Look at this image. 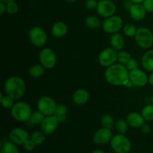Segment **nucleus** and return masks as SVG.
Segmentation results:
<instances>
[{
    "mask_svg": "<svg viewBox=\"0 0 153 153\" xmlns=\"http://www.w3.org/2000/svg\"><path fill=\"white\" fill-rule=\"evenodd\" d=\"M98 2L97 0H87L85 1V7L88 10H94L97 9V5H98Z\"/></svg>",
    "mask_w": 153,
    "mask_h": 153,
    "instance_id": "c9c22d12",
    "label": "nucleus"
},
{
    "mask_svg": "<svg viewBox=\"0 0 153 153\" xmlns=\"http://www.w3.org/2000/svg\"><path fill=\"white\" fill-rule=\"evenodd\" d=\"M134 39L137 46L141 49H149L153 45V33L146 27L137 28Z\"/></svg>",
    "mask_w": 153,
    "mask_h": 153,
    "instance_id": "39448f33",
    "label": "nucleus"
},
{
    "mask_svg": "<svg viewBox=\"0 0 153 153\" xmlns=\"http://www.w3.org/2000/svg\"><path fill=\"white\" fill-rule=\"evenodd\" d=\"M7 5V9H6V12L9 14H15L18 12V4L14 1H10L6 4Z\"/></svg>",
    "mask_w": 153,
    "mask_h": 153,
    "instance_id": "72a5a7b5",
    "label": "nucleus"
},
{
    "mask_svg": "<svg viewBox=\"0 0 153 153\" xmlns=\"http://www.w3.org/2000/svg\"><path fill=\"white\" fill-rule=\"evenodd\" d=\"M40 64L47 70L52 69L57 62V56L54 50L50 48H44L39 54Z\"/></svg>",
    "mask_w": 153,
    "mask_h": 153,
    "instance_id": "1a4fd4ad",
    "label": "nucleus"
},
{
    "mask_svg": "<svg viewBox=\"0 0 153 153\" xmlns=\"http://www.w3.org/2000/svg\"><path fill=\"white\" fill-rule=\"evenodd\" d=\"M46 135L43 131H35L30 135V139L35 143L36 146H40L46 140Z\"/></svg>",
    "mask_w": 153,
    "mask_h": 153,
    "instance_id": "a878e982",
    "label": "nucleus"
},
{
    "mask_svg": "<svg viewBox=\"0 0 153 153\" xmlns=\"http://www.w3.org/2000/svg\"><path fill=\"white\" fill-rule=\"evenodd\" d=\"M85 24H86V25L88 28H92V29L98 28L102 25L100 19L97 16H94V15L88 16L85 19Z\"/></svg>",
    "mask_w": 153,
    "mask_h": 153,
    "instance_id": "bb28decb",
    "label": "nucleus"
},
{
    "mask_svg": "<svg viewBox=\"0 0 153 153\" xmlns=\"http://www.w3.org/2000/svg\"><path fill=\"white\" fill-rule=\"evenodd\" d=\"M46 69L40 64H36L31 66L28 70V73L30 76L34 79H37L43 76L45 73Z\"/></svg>",
    "mask_w": 153,
    "mask_h": 153,
    "instance_id": "5701e85b",
    "label": "nucleus"
},
{
    "mask_svg": "<svg viewBox=\"0 0 153 153\" xmlns=\"http://www.w3.org/2000/svg\"><path fill=\"white\" fill-rule=\"evenodd\" d=\"M90 99V94L87 90L79 88L76 90L73 94L72 100L73 102L77 106H82L86 104Z\"/></svg>",
    "mask_w": 153,
    "mask_h": 153,
    "instance_id": "f3484780",
    "label": "nucleus"
},
{
    "mask_svg": "<svg viewBox=\"0 0 153 153\" xmlns=\"http://www.w3.org/2000/svg\"><path fill=\"white\" fill-rule=\"evenodd\" d=\"M126 120L128 126L132 128H140L145 123V120L141 114L137 112H130L126 117Z\"/></svg>",
    "mask_w": 153,
    "mask_h": 153,
    "instance_id": "a211bd4d",
    "label": "nucleus"
},
{
    "mask_svg": "<svg viewBox=\"0 0 153 153\" xmlns=\"http://www.w3.org/2000/svg\"><path fill=\"white\" fill-rule=\"evenodd\" d=\"M101 125L104 128L113 129L114 128L115 121L114 117L110 114H105L101 118Z\"/></svg>",
    "mask_w": 153,
    "mask_h": 153,
    "instance_id": "c85d7f7f",
    "label": "nucleus"
},
{
    "mask_svg": "<svg viewBox=\"0 0 153 153\" xmlns=\"http://www.w3.org/2000/svg\"><path fill=\"white\" fill-rule=\"evenodd\" d=\"M143 69L148 72H153V49H149L143 54L141 58Z\"/></svg>",
    "mask_w": 153,
    "mask_h": 153,
    "instance_id": "412c9836",
    "label": "nucleus"
},
{
    "mask_svg": "<svg viewBox=\"0 0 153 153\" xmlns=\"http://www.w3.org/2000/svg\"><path fill=\"white\" fill-rule=\"evenodd\" d=\"M116 10V5L111 0H101L98 2V5L97 7L98 14L104 18L114 16Z\"/></svg>",
    "mask_w": 153,
    "mask_h": 153,
    "instance_id": "9b49d317",
    "label": "nucleus"
},
{
    "mask_svg": "<svg viewBox=\"0 0 153 153\" xmlns=\"http://www.w3.org/2000/svg\"><path fill=\"white\" fill-rule=\"evenodd\" d=\"M102 27L104 31L108 34H114L119 32L123 27V21L120 16H111L105 18L102 23Z\"/></svg>",
    "mask_w": 153,
    "mask_h": 153,
    "instance_id": "0eeeda50",
    "label": "nucleus"
},
{
    "mask_svg": "<svg viewBox=\"0 0 153 153\" xmlns=\"http://www.w3.org/2000/svg\"><path fill=\"white\" fill-rule=\"evenodd\" d=\"M59 123V120L55 114L46 116L40 124L41 131H43L46 135L53 134L58 128Z\"/></svg>",
    "mask_w": 153,
    "mask_h": 153,
    "instance_id": "4468645a",
    "label": "nucleus"
},
{
    "mask_svg": "<svg viewBox=\"0 0 153 153\" xmlns=\"http://www.w3.org/2000/svg\"><path fill=\"white\" fill-rule=\"evenodd\" d=\"M151 102H152V104H153V94H152V97H151Z\"/></svg>",
    "mask_w": 153,
    "mask_h": 153,
    "instance_id": "49530a36",
    "label": "nucleus"
},
{
    "mask_svg": "<svg viewBox=\"0 0 153 153\" xmlns=\"http://www.w3.org/2000/svg\"><path fill=\"white\" fill-rule=\"evenodd\" d=\"M4 92L14 100L20 99L25 94L26 85L23 79L19 76L9 77L4 83Z\"/></svg>",
    "mask_w": 153,
    "mask_h": 153,
    "instance_id": "f03ea898",
    "label": "nucleus"
},
{
    "mask_svg": "<svg viewBox=\"0 0 153 153\" xmlns=\"http://www.w3.org/2000/svg\"><path fill=\"white\" fill-rule=\"evenodd\" d=\"M28 38L32 45L36 47H42L47 42V34L43 28L40 26H34L28 32Z\"/></svg>",
    "mask_w": 153,
    "mask_h": 153,
    "instance_id": "423d86ee",
    "label": "nucleus"
},
{
    "mask_svg": "<svg viewBox=\"0 0 153 153\" xmlns=\"http://www.w3.org/2000/svg\"><path fill=\"white\" fill-rule=\"evenodd\" d=\"M141 114L146 121L153 120V104L146 105L142 109Z\"/></svg>",
    "mask_w": 153,
    "mask_h": 153,
    "instance_id": "7c9ffc66",
    "label": "nucleus"
},
{
    "mask_svg": "<svg viewBox=\"0 0 153 153\" xmlns=\"http://www.w3.org/2000/svg\"><path fill=\"white\" fill-rule=\"evenodd\" d=\"M29 138L28 131L20 127L13 128L9 133V140L16 145H23Z\"/></svg>",
    "mask_w": 153,
    "mask_h": 153,
    "instance_id": "ddd939ff",
    "label": "nucleus"
},
{
    "mask_svg": "<svg viewBox=\"0 0 153 153\" xmlns=\"http://www.w3.org/2000/svg\"><path fill=\"white\" fill-rule=\"evenodd\" d=\"M123 33L126 34V36L132 37L135 36L137 28L132 23H127L123 27Z\"/></svg>",
    "mask_w": 153,
    "mask_h": 153,
    "instance_id": "2f4dec72",
    "label": "nucleus"
},
{
    "mask_svg": "<svg viewBox=\"0 0 153 153\" xmlns=\"http://www.w3.org/2000/svg\"><path fill=\"white\" fill-rule=\"evenodd\" d=\"M130 16L135 21H140L146 16V10L141 3H132L129 8Z\"/></svg>",
    "mask_w": 153,
    "mask_h": 153,
    "instance_id": "dca6fc26",
    "label": "nucleus"
},
{
    "mask_svg": "<svg viewBox=\"0 0 153 153\" xmlns=\"http://www.w3.org/2000/svg\"><path fill=\"white\" fill-rule=\"evenodd\" d=\"M1 153H19V151L17 145L10 140H5L1 143Z\"/></svg>",
    "mask_w": 153,
    "mask_h": 153,
    "instance_id": "393cba45",
    "label": "nucleus"
},
{
    "mask_svg": "<svg viewBox=\"0 0 153 153\" xmlns=\"http://www.w3.org/2000/svg\"><path fill=\"white\" fill-rule=\"evenodd\" d=\"M10 114L16 121L28 122L32 111L28 103L24 102H18L15 103L10 109Z\"/></svg>",
    "mask_w": 153,
    "mask_h": 153,
    "instance_id": "7ed1b4c3",
    "label": "nucleus"
},
{
    "mask_svg": "<svg viewBox=\"0 0 153 153\" xmlns=\"http://www.w3.org/2000/svg\"><path fill=\"white\" fill-rule=\"evenodd\" d=\"M65 1H67V2L72 3V2H74V1H76V0H65Z\"/></svg>",
    "mask_w": 153,
    "mask_h": 153,
    "instance_id": "a18cd8bd",
    "label": "nucleus"
},
{
    "mask_svg": "<svg viewBox=\"0 0 153 153\" xmlns=\"http://www.w3.org/2000/svg\"><path fill=\"white\" fill-rule=\"evenodd\" d=\"M129 71L125 65L114 64L113 65L107 67L105 73V78L106 82L113 86H124L126 82L128 80Z\"/></svg>",
    "mask_w": 153,
    "mask_h": 153,
    "instance_id": "f257e3e1",
    "label": "nucleus"
},
{
    "mask_svg": "<svg viewBox=\"0 0 153 153\" xmlns=\"http://www.w3.org/2000/svg\"><path fill=\"white\" fill-rule=\"evenodd\" d=\"M140 131H141L142 133L143 134H149L151 131V127L149 124L144 123L141 127H140Z\"/></svg>",
    "mask_w": 153,
    "mask_h": 153,
    "instance_id": "58836bf2",
    "label": "nucleus"
},
{
    "mask_svg": "<svg viewBox=\"0 0 153 153\" xmlns=\"http://www.w3.org/2000/svg\"><path fill=\"white\" fill-rule=\"evenodd\" d=\"M68 112V107L64 103L57 104L55 115L57 117L60 123H64L67 120V114Z\"/></svg>",
    "mask_w": 153,
    "mask_h": 153,
    "instance_id": "4be33fe9",
    "label": "nucleus"
},
{
    "mask_svg": "<svg viewBox=\"0 0 153 153\" xmlns=\"http://www.w3.org/2000/svg\"><path fill=\"white\" fill-rule=\"evenodd\" d=\"M110 144L111 149L116 153H128L131 149V141L125 134H117L114 135Z\"/></svg>",
    "mask_w": 153,
    "mask_h": 153,
    "instance_id": "20e7f679",
    "label": "nucleus"
},
{
    "mask_svg": "<svg viewBox=\"0 0 153 153\" xmlns=\"http://www.w3.org/2000/svg\"><path fill=\"white\" fill-rule=\"evenodd\" d=\"M126 68L128 69V71H131V70H135V69L138 68V62H137V60H135L134 58H131L129 60L128 63L126 65Z\"/></svg>",
    "mask_w": 153,
    "mask_h": 153,
    "instance_id": "f704fd0d",
    "label": "nucleus"
},
{
    "mask_svg": "<svg viewBox=\"0 0 153 153\" xmlns=\"http://www.w3.org/2000/svg\"><path fill=\"white\" fill-rule=\"evenodd\" d=\"M0 102L4 108L11 109L13 106L14 103V99L12 98L9 95L6 94L5 96H3L2 94H0Z\"/></svg>",
    "mask_w": 153,
    "mask_h": 153,
    "instance_id": "cd10ccee",
    "label": "nucleus"
},
{
    "mask_svg": "<svg viewBox=\"0 0 153 153\" xmlns=\"http://www.w3.org/2000/svg\"><path fill=\"white\" fill-rule=\"evenodd\" d=\"M112 129L102 127L101 128L96 131L93 136V140L94 143L98 145H104L110 143L113 137Z\"/></svg>",
    "mask_w": 153,
    "mask_h": 153,
    "instance_id": "2eb2a0df",
    "label": "nucleus"
},
{
    "mask_svg": "<svg viewBox=\"0 0 153 153\" xmlns=\"http://www.w3.org/2000/svg\"><path fill=\"white\" fill-rule=\"evenodd\" d=\"M128 1H130L131 2H132V3H141L142 4L144 0H128Z\"/></svg>",
    "mask_w": 153,
    "mask_h": 153,
    "instance_id": "79ce46f5",
    "label": "nucleus"
},
{
    "mask_svg": "<svg viewBox=\"0 0 153 153\" xmlns=\"http://www.w3.org/2000/svg\"><path fill=\"white\" fill-rule=\"evenodd\" d=\"M110 45L117 51H121L125 46L124 37L119 32L112 34L110 37Z\"/></svg>",
    "mask_w": 153,
    "mask_h": 153,
    "instance_id": "aec40b11",
    "label": "nucleus"
},
{
    "mask_svg": "<svg viewBox=\"0 0 153 153\" xmlns=\"http://www.w3.org/2000/svg\"><path fill=\"white\" fill-rule=\"evenodd\" d=\"M128 126H128L126 120H117L115 122L114 128L117 131L118 134H125L127 132V131H128Z\"/></svg>",
    "mask_w": 153,
    "mask_h": 153,
    "instance_id": "c756f323",
    "label": "nucleus"
},
{
    "mask_svg": "<svg viewBox=\"0 0 153 153\" xmlns=\"http://www.w3.org/2000/svg\"><path fill=\"white\" fill-rule=\"evenodd\" d=\"M67 33V25L63 21L55 22L52 27V34L57 38L64 37Z\"/></svg>",
    "mask_w": 153,
    "mask_h": 153,
    "instance_id": "6ab92c4d",
    "label": "nucleus"
},
{
    "mask_svg": "<svg viewBox=\"0 0 153 153\" xmlns=\"http://www.w3.org/2000/svg\"><path fill=\"white\" fill-rule=\"evenodd\" d=\"M117 54L118 52L114 48H105L102 50L99 55V62L103 67H110L117 61Z\"/></svg>",
    "mask_w": 153,
    "mask_h": 153,
    "instance_id": "9d476101",
    "label": "nucleus"
},
{
    "mask_svg": "<svg viewBox=\"0 0 153 153\" xmlns=\"http://www.w3.org/2000/svg\"><path fill=\"white\" fill-rule=\"evenodd\" d=\"M146 12L153 13V0H144L142 3Z\"/></svg>",
    "mask_w": 153,
    "mask_h": 153,
    "instance_id": "4c0bfd02",
    "label": "nucleus"
},
{
    "mask_svg": "<svg viewBox=\"0 0 153 153\" xmlns=\"http://www.w3.org/2000/svg\"><path fill=\"white\" fill-rule=\"evenodd\" d=\"M15 0H0V1H2V2L4 3H8V2H10V1H14Z\"/></svg>",
    "mask_w": 153,
    "mask_h": 153,
    "instance_id": "c03bdc74",
    "label": "nucleus"
},
{
    "mask_svg": "<svg viewBox=\"0 0 153 153\" xmlns=\"http://www.w3.org/2000/svg\"><path fill=\"white\" fill-rule=\"evenodd\" d=\"M56 107L57 104L55 100L48 96L40 97L37 102V108L45 116L55 114Z\"/></svg>",
    "mask_w": 153,
    "mask_h": 153,
    "instance_id": "6e6552de",
    "label": "nucleus"
},
{
    "mask_svg": "<svg viewBox=\"0 0 153 153\" xmlns=\"http://www.w3.org/2000/svg\"><path fill=\"white\" fill-rule=\"evenodd\" d=\"M45 115L40 111L39 110L33 111L28 120V123L31 126H38L40 125L45 118Z\"/></svg>",
    "mask_w": 153,
    "mask_h": 153,
    "instance_id": "b1692460",
    "label": "nucleus"
},
{
    "mask_svg": "<svg viewBox=\"0 0 153 153\" xmlns=\"http://www.w3.org/2000/svg\"><path fill=\"white\" fill-rule=\"evenodd\" d=\"M131 58V55L126 51H119L118 52L117 61L120 64L126 66Z\"/></svg>",
    "mask_w": 153,
    "mask_h": 153,
    "instance_id": "473e14b6",
    "label": "nucleus"
},
{
    "mask_svg": "<svg viewBox=\"0 0 153 153\" xmlns=\"http://www.w3.org/2000/svg\"><path fill=\"white\" fill-rule=\"evenodd\" d=\"M128 79L131 82L133 86L137 88L144 87L149 81V77L146 76V73L138 68L129 71Z\"/></svg>",
    "mask_w": 153,
    "mask_h": 153,
    "instance_id": "f8f14e48",
    "label": "nucleus"
},
{
    "mask_svg": "<svg viewBox=\"0 0 153 153\" xmlns=\"http://www.w3.org/2000/svg\"><path fill=\"white\" fill-rule=\"evenodd\" d=\"M23 146H24V149H25V150L28 151V152H31V151L34 150V148H35L37 146H36L35 143H34V142L29 138L25 143H24Z\"/></svg>",
    "mask_w": 153,
    "mask_h": 153,
    "instance_id": "e433bc0d",
    "label": "nucleus"
},
{
    "mask_svg": "<svg viewBox=\"0 0 153 153\" xmlns=\"http://www.w3.org/2000/svg\"><path fill=\"white\" fill-rule=\"evenodd\" d=\"M91 153H105L103 150L102 149H95V150L92 151Z\"/></svg>",
    "mask_w": 153,
    "mask_h": 153,
    "instance_id": "37998d69",
    "label": "nucleus"
},
{
    "mask_svg": "<svg viewBox=\"0 0 153 153\" xmlns=\"http://www.w3.org/2000/svg\"><path fill=\"white\" fill-rule=\"evenodd\" d=\"M148 82L150 84V85L153 86V72H152V73H150V75H149V81H148Z\"/></svg>",
    "mask_w": 153,
    "mask_h": 153,
    "instance_id": "a19ab883",
    "label": "nucleus"
},
{
    "mask_svg": "<svg viewBox=\"0 0 153 153\" xmlns=\"http://www.w3.org/2000/svg\"><path fill=\"white\" fill-rule=\"evenodd\" d=\"M6 9H7V5L6 3L0 1V14L3 15L6 12Z\"/></svg>",
    "mask_w": 153,
    "mask_h": 153,
    "instance_id": "ea45409f",
    "label": "nucleus"
}]
</instances>
